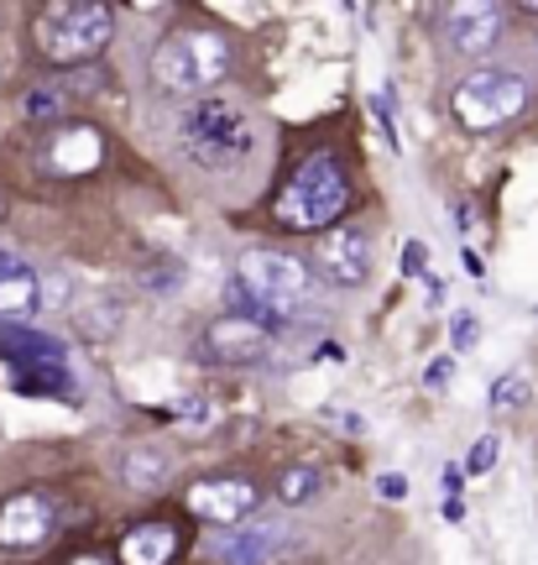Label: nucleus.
<instances>
[{"mask_svg": "<svg viewBox=\"0 0 538 565\" xmlns=\"http://www.w3.org/2000/svg\"><path fill=\"white\" fill-rule=\"evenodd\" d=\"M345 204H351V179H345V168L335 162V152H314V158H303L288 183H282V194L272 200V215L278 225L288 231H330V225L345 215Z\"/></svg>", "mask_w": 538, "mask_h": 565, "instance_id": "1", "label": "nucleus"}, {"mask_svg": "<svg viewBox=\"0 0 538 565\" xmlns=\"http://www.w3.org/2000/svg\"><path fill=\"white\" fill-rule=\"evenodd\" d=\"M225 68H230V42L215 26H179L152 53V84L162 95H200L225 79Z\"/></svg>", "mask_w": 538, "mask_h": 565, "instance_id": "2", "label": "nucleus"}, {"mask_svg": "<svg viewBox=\"0 0 538 565\" xmlns=\"http://www.w3.org/2000/svg\"><path fill=\"white\" fill-rule=\"evenodd\" d=\"M110 38H116V11L105 0H58L37 17V47L63 68L100 58Z\"/></svg>", "mask_w": 538, "mask_h": 565, "instance_id": "3", "label": "nucleus"}, {"mask_svg": "<svg viewBox=\"0 0 538 565\" xmlns=\"http://www.w3.org/2000/svg\"><path fill=\"white\" fill-rule=\"evenodd\" d=\"M523 105H528V79L513 74V68H476L450 95V110H455V121L465 131H497V126L518 116Z\"/></svg>", "mask_w": 538, "mask_h": 565, "instance_id": "4", "label": "nucleus"}, {"mask_svg": "<svg viewBox=\"0 0 538 565\" xmlns=\"http://www.w3.org/2000/svg\"><path fill=\"white\" fill-rule=\"evenodd\" d=\"M183 147L200 168H230L251 152V126L236 105L225 100H200L183 116Z\"/></svg>", "mask_w": 538, "mask_h": 565, "instance_id": "5", "label": "nucleus"}, {"mask_svg": "<svg viewBox=\"0 0 538 565\" xmlns=\"http://www.w3.org/2000/svg\"><path fill=\"white\" fill-rule=\"evenodd\" d=\"M204 362L215 366H257L272 356V330L257 320H240V315H225V320H215L209 330H204Z\"/></svg>", "mask_w": 538, "mask_h": 565, "instance_id": "6", "label": "nucleus"}, {"mask_svg": "<svg viewBox=\"0 0 538 565\" xmlns=\"http://www.w3.org/2000/svg\"><path fill=\"white\" fill-rule=\"evenodd\" d=\"M502 26H507V11L486 6V0H465V6H444L439 11V32H444V42L455 47L460 58L492 53L502 42Z\"/></svg>", "mask_w": 538, "mask_h": 565, "instance_id": "7", "label": "nucleus"}, {"mask_svg": "<svg viewBox=\"0 0 538 565\" xmlns=\"http://www.w3.org/2000/svg\"><path fill=\"white\" fill-rule=\"evenodd\" d=\"M183 503H189V513L204 519V524L230 529L261 503V487L246 482V477H204V482H194L183 492Z\"/></svg>", "mask_w": 538, "mask_h": 565, "instance_id": "8", "label": "nucleus"}, {"mask_svg": "<svg viewBox=\"0 0 538 565\" xmlns=\"http://www.w3.org/2000/svg\"><path fill=\"white\" fill-rule=\"evenodd\" d=\"M314 273L335 288H361L372 278V242L366 231H324L314 242Z\"/></svg>", "mask_w": 538, "mask_h": 565, "instance_id": "9", "label": "nucleus"}, {"mask_svg": "<svg viewBox=\"0 0 538 565\" xmlns=\"http://www.w3.org/2000/svg\"><path fill=\"white\" fill-rule=\"evenodd\" d=\"M58 524V503H53V492H17V498H6L0 503V545L6 550H32L42 545L47 534Z\"/></svg>", "mask_w": 538, "mask_h": 565, "instance_id": "10", "label": "nucleus"}, {"mask_svg": "<svg viewBox=\"0 0 538 565\" xmlns=\"http://www.w3.org/2000/svg\"><path fill=\"white\" fill-rule=\"evenodd\" d=\"M105 162V131L95 126H58L47 147H42V168L58 173V179H79V173H95Z\"/></svg>", "mask_w": 538, "mask_h": 565, "instance_id": "11", "label": "nucleus"}, {"mask_svg": "<svg viewBox=\"0 0 538 565\" xmlns=\"http://www.w3.org/2000/svg\"><path fill=\"white\" fill-rule=\"evenodd\" d=\"M37 309H42V278L11 257V267H0V324H26Z\"/></svg>", "mask_w": 538, "mask_h": 565, "instance_id": "12", "label": "nucleus"}, {"mask_svg": "<svg viewBox=\"0 0 538 565\" xmlns=\"http://www.w3.org/2000/svg\"><path fill=\"white\" fill-rule=\"evenodd\" d=\"M0 356H11V366H42L53 372L63 366V341L42 335V330H26V324H0Z\"/></svg>", "mask_w": 538, "mask_h": 565, "instance_id": "13", "label": "nucleus"}, {"mask_svg": "<svg viewBox=\"0 0 538 565\" xmlns=\"http://www.w3.org/2000/svg\"><path fill=\"white\" fill-rule=\"evenodd\" d=\"M179 555V529L173 524H137L120 534V561L126 565H168Z\"/></svg>", "mask_w": 538, "mask_h": 565, "instance_id": "14", "label": "nucleus"}, {"mask_svg": "<svg viewBox=\"0 0 538 565\" xmlns=\"http://www.w3.org/2000/svg\"><path fill=\"white\" fill-rule=\"evenodd\" d=\"M168 471H173V456L158 450V445H131L120 456V482L131 487V492H158L168 482Z\"/></svg>", "mask_w": 538, "mask_h": 565, "instance_id": "15", "label": "nucleus"}, {"mask_svg": "<svg viewBox=\"0 0 538 565\" xmlns=\"http://www.w3.org/2000/svg\"><path fill=\"white\" fill-rule=\"evenodd\" d=\"M272 545H278V529H240V534H230V540H219V561L225 565H261L267 555H272Z\"/></svg>", "mask_w": 538, "mask_h": 565, "instance_id": "16", "label": "nucleus"}, {"mask_svg": "<svg viewBox=\"0 0 538 565\" xmlns=\"http://www.w3.org/2000/svg\"><path fill=\"white\" fill-rule=\"evenodd\" d=\"M320 498V471L314 466H288L278 477V503L299 508V503H314Z\"/></svg>", "mask_w": 538, "mask_h": 565, "instance_id": "17", "label": "nucleus"}, {"mask_svg": "<svg viewBox=\"0 0 538 565\" xmlns=\"http://www.w3.org/2000/svg\"><path fill=\"white\" fill-rule=\"evenodd\" d=\"M21 110H26V121H58L63 116V89L58 84H37V89H26Z\"/></svg>", "mask_w": 538, "mask_h": 565, "instance_id": "18", "label": "nucleus"}, {"mask_svg": "<svg viewBox=\"0 0 538 565\" xmlns=\"http://www.w3.org/2000/svg\"><path fill=\"white\" fill-rule=\"evenodd\" d=\"M528 377H518V372H507V377H497V387H492V408H523L528 404Z\"/></svg>", "mask_w": 538, "mask_h": 565, "instance_id": "19", "label": "nucleus"}, {"mask_svg": "<svg viewBox=\"0 0 538 565\" xmlns=\"http://www.w3.org/2000/svg\"><path fill=\"white\" fill-rule=\"evenodd\" d=\"M372 116H377V126H381V131H387V147L398 152V116H392V84L372 95Z\"/></svg>", "mask_w": 538, "mask_h": 565, "instance_id": "20", "label": "nucleus"}, {"mask_svg": "<svg viewBox=\"0 0 538 565\" xmlns=\"http://www.w3.org/2000/svg\"><path fill=\"white\" fill-rule=\"evenodd\" d=\"M497 450H502L497 435H486V440H476V450H471V461H465V471H471V477H481V471H492V466H497Z\"/></svg>", "mask_w": 538, "mask_h": 565, "instance_id": "21", "label": "nucleus"}, {"mask_svg": "<svg viewBox=\"0 0 538 565\" xmlns=\"http://www.w3.org/2000/svg\"><path fill=\"white\" fill-rule=\"evenodd\" d=\"M450 341H455V351H465V345H476V341H481L476 315H455V324H450Z\"/></svg>", "mask_w": 538, "mask_h": 565, "instance_id": "22", "label": "nucleus"}, {"mask_svg": "<svg viewBox=\"0 0 538 565\" xmlns=\"http://www.w3.org/2000/svg\"><path fill=\"white\" fill-rule=\"evenodd\" d=\"M377 492L387 498V503H402V498H408V477H402V471H387V477L377 482Z\"/></svg>", "mask_w": 538, "mask_h": 565, "instance_id": "23", "label": "nucleus"}, {"mask_svg": "<svg viewBox=\"0 0 538 565\" xmlns=\"http://www.w3.org/2000/svg\"><path fill=\"white\" fill-rule=\"evenodd\" d=\"M450 383V362H434V372H429V387H444Z\"/></svg>", "mask_w": 538, "mask_h": 565, "instance_id": "24", "label": "nucleus"}, {"mask_svg": "<svg viewBox=\"0 0 538 565\" xmlns=\"http://www.w3.org/2000/svg\"><path fill=\"white\" fill-rule=\"evenodd\" d=\"M460 263L471 267V278H481V257H476V252H471V246H465V252H460Z\"/></svg>", "mask_w": 538, "mask_h": 565, "instance_id": "25", "label": "nucleus"}, {"mask_svg": "<svg viewBox=\"0 0 538 565\" xmlns=\"http://www.w3.org/2000/svg\"><path fill=\"white\" fill-rule=\"evenodd\" d=\"M68 565H105L100 555H79V561H68Z\"/></svg>", "mask_w": 538, "mask_h": 565, "instance_id": "26", "label": "nucleus"}, {"mask_svg": "<svg viewBox=\"0 0 538 565\" xmlns=\"http://www.w3.org/2000/svg\"><path fill=\"white\" fill-rule=\"evenodd\" d=\"M6 210H11V194H6V189H0V215H6Z\"/></svg>", "mask_w": 538, "mask_h": 565, "instance_id": "27", "label": "nucleus"}]
</instances>
